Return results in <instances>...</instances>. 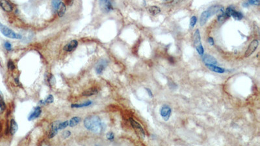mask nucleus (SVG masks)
<instances>
[{"label":"nucleus","mask_w":260,"mask_h":146,"mask_svg":"<svg viewBox=\"0 0 260 146\" xmlns=\"http://www.w3.org/2000/svg\"><path fill=\"white\" fill-rule=\"evenodd\" d=\"M84 125L88 131L94 133H100L104 129V125L97 116H89L84 120Z\"/></svg>","instance_id":"f257e3e1"},{"label":"nucleus","mask_w":260,"mask_h":146,"mask_svg":"<svg viewBox=\"0 0 260 146\" xmlns=\"http://www.w3.org/2000/svg\"><path fill=\"white\" fill-rule=\"evenodd\" d=\"M221 7V6L220 5H215L211 6V7H210L208 9H207L206 10L204 11L203 13L201 14V16L200 18V26H204L210 17H211L212 16H213L215 14H217L218 10H219Z\"/></svg>","instance_id":"f03ea898"},{"label":"nucleus","mask_w":260,"mask_h":146,"mask_svg":"<svg viewBox=\"0 0 260 146\" xmlns=\"http://www.w3.org/2000/svg\"><path fill=\"white\" fill-rule=\"evenodd\" d=\"M0 31L2 32V33L4 35V36L11 39H22V35L16 33L10 28L2 24L1 22H0Z\"/></svg>","instance_id":"7ed1b4c3"},{"label":"nucleus","mask_w":260,"mask_h":146,"mask_svg":"<svg viewBox=\"0 0 260 146\" xmlns=\"http://www.w3.org/2000/svg\"><path fill=\"white\" fill-rule=\"evenodd\" d=\"M193 41H194V45L195 49H197V52L200 55H203L204 53V49L203 48V45L201 43V38H200V33L199 31V29H197L195 31L193 37Z\"/></svg>","instance_id":"20e7f679"},{"label":"nucleus","mask_w":260,"mask_h":146,"mask_svg":"<svg viewBox=\"0 0 260 146\" xmlns=\"http://www.w3.org/2000/svg\"><path fill=\"white\" fill-rule=\"evenodd\" d=\"M130 123H131L132 126L133 127V129L135 130L136 134H137L139 136H140V138H144L145 136V132L144 131L143 129V127L140 125V124L137 121H136L135 120H134L132 118H130L129 119Z\"/></svg>","instance_id":"39448f33"},{"label":"nucleus","mask_w":260,"mask_h":146,"mask_svg":"<svg viewBox=\"0 0 260 146\" xmlns=\"http://www.w3.org/2000/svg\"><path fill=\"white\" fill-rule=\"evenodd\" d=\"M100 7L105 13H108L113 10V4L111 0H99Z\"/></svg>","instance_id":"423d86ee"},{"label":"nucleus","mask_w":260,"mask_h":146,"mask_svg":"<svg viewBox=\"0 0 260 146\" xmlns=\"http://www.w3.org/2000/svg\"><path fill=\"white\" fill-rule=\"evenodd\" d=\"M258 45H259V41L258 40H254L250 44L249 47H248V49H246L245 52V57H249L250 55H252L254 53V52L257 49Z\"/></svg>","instance_id":"0eeeda50"},{"label":"nucleus","mask_w":260,"mask_h":146,"mask_svg":"<svg viewBox=\"0 0 260 146\" xmlns=\"http://www.w3.org/2000/svg\"><path fill=\"white\" fill-rule=\"evenodd\" d=\"M160 115L163 117V118L165 120H169L171 115V109L168 105H164L160 109Z\"/></svg>","instance_id":"6e6552de"},{"label":"nucleus","mask_w":260,"mask_h":146,"mask_svg":"<svg viewBox=\"0 0 260 146\" xmlns=\"http://www.w3.org/2000/svg\"><path fill=\"white\" fill-rule=\"evenodd\" d=\"M60 123L61 122L59 121H55L54 122H53L52 124H51L50 131V133H49V138H54L57 134L58 131H59V126Z\"/></svg>","instance_id":"1a4fd4ad"},{"label":"nucleus","mask_w":260,"mask_h":146,"mask_svg":"<svg viewBox=\"0 0 260 146\" xmlns=\"http://www.w3.org/2000/svg\"><path fill=\"white\" fill-rule=\"evenodd\" d=\"M78 45V41L75 40H73L72 41H70L69 43H68L64 47V50L68 52H72L77 48Z\"/></svg>","instance_id":"9d476101"},{"label":"nucleus","mask_w":260,"mask_h":146,"mask_svg":"<svg viewBox=\"0 0 260 146\" xmlns=\"http://www.w3.org/2000/svg\"><path fill=\"white\" fill-rule=\"evenodd\" d=\"M0 6L6 12H10L13 10V5L9 0H0Z\"/></svg>","instance_id":"9b49d317"},{"label":"nucleus","mask_w":260,"mask_h":146,"mask_svg":"<svg viewBox=\"0 0 260 146\" xmlns=\"http://www.w3.org/2000/svg\"><path fill=\"white\" fill-rule=\"evenodd\" d=\"M202 61L205 63V64H214V65H216L217 64V61L215 59V58L208 54L202 56Z\"/></svg>","instance_id":"f8f14e48"},{"label":"nucleus","mask_w":260,"mask_h":146,"mask_svg":"<svg viewBox=\"0 0 260 146\" xmlns=\"http://www.w3.org/2000/svg\"><path fill=\"white\" fill-rule=\"evenodd\" d=\"M205 66L208 67V68L210 69L211 71L217 73H223L225 72V69L224 68L217 66L216 65H214V64H205Z\"/></svg>","instance_id":"ddd939ff"},{"label":"nucleus","mask_w":260,"mask_h":146,"mask_svg":"<svg viewBox=\"0 0 260 146\" xmlns=\"http://www.w3.org/2000/svg\"><path fill=\"white\" fill-rule=\"evenodd\" d=\"M41 114V109L39 107H37L35 109L34 111L33 112L31 113V114L29 115V118H28V120L29 121H31L33 120L36 119L40 116Z\"/></svg>","instance_id":"4468645a"},{"label":"nucleus","mask_w":260,"mask_h":146,"mask_svg":"<svg viewBox=\"0 0 260 146\" xmlns=\"http://www.w3.org/2000/svg\"><path fill=\"white\" fill-rule=\"evenodd\" d=\"M230 16H232L236 20H241L243 18V14H242L241 12L235 10L234 7H233L231 11H230Z\"/></svg>","instance_id":"2eb2a0df"},{"label":"nucleus","mask_w":260,"mask_h":146,"mask_svg":"<svg viewBox=\"0 0 260 146\" xmlns=\"http://www.w3.org/2000/svg\"><path fill=\"white\" fill-rule=\"evenodd\" d=\"M217 14L218 22L222 23L226 20V18L225 16V10H224V7H222V6L221 7L219 10H218V12L217 13Z\"/></svg>","instance_id":"dca6fc26"},{"label":"nucleus","mask_w":260,"mask_h":146,"mask_svg":"<svg viewBox=\"0 0 260 146\" xmlns=\"http://www.w3.org/2000/svg\"><path fill=\"white\" fill-rule=\"evenodd\" d=\"M107 64H108V62L105 60H102L101 62H100L96 67V73L98 74H101L103 72L104 69L105 68L106 66H107Z\"/></svg>","instance_id":"f3484780"},{"label":"nucleus","mask_w":260,"mask_h":146,"mask_svg":"<svg viewBox=\"0 0 260 146\" xmlns=\"http://www.w3.org/2000/svg\"><path fill=\"white\" fill-rule=\"evenodd\" d=\"M98 93V90L97 88H90L88 90H86L83 92L82 95L83 96H91L93 95H96Z\"/></svg>","instance_id":"a211bd4d"},{"label":"nucleus","mask_w":260,"mask_h":146,"mask_svg":"<svg viewBox=\"0 0 260 146\" xmlns=\"http://www.w3.org/2000/svg\"><path fill=\"white\" fill-rule=\"evenodd\" d=\"M57 14L59 17H63L65 13H66V5L63 2H61L57 8Z\"/></svg>","instance_id":"6ab92c4d"},{"label":"nucleus","mask_w":260,"mask_h":146,"mask_svg":"<svg viewBox=\"0 0 260 146\" xmlns=\"http://www.w3.org/2000/svg\"><path fill=\"white\" fill-rule=\"evenodd\" d=\"M18 131V124L15 121L14 119H12L10 121V132L12 135H14V134L16 132Z\"/></svg>","instance_id":"aec40b11"},{"label":"nucleus","mask_w":260,"mask_h":146,"mask_svg":"<svg viewBox=\"0 0 260 146\" xmlns=\"http://www.w3.org/2000/svg\"><path fill=\"white\" fill-rule=\"evenodd\" d=\"M148 11H149V13H151L152 14L156 15L159 13H160L161 9L159 7H157V6H152V7H150L148 8Z\"/></svg>","instance_id":"412c9836"},{"label":"nucleus","mask_w":260,"mask_h":146,"mask_svg":"<svg viewBox=\"0 0 260 146\" xmlns=\"http://www.w3.org/2000/svg\"><path fill=\"white\" fill-rule=\"evenodd\" d=\"M80 121H81V118H79V117H74V118H72L70 120L69 126L75 127V125H78Z\"/></svg>","instance_id":"4be33fe9"},{"label":"nucleus","mask_w":260,"mask_h":146,"mask_svg":"<svg viewBox=\"0 0 260 146\" xmlns=\"http://www.w3.org/2000/svg\"><path fill=\"white\" fill-rule=\"evenodd\" d=\"M92 104L91 101H87L84 103H80V104H73L71 105V107L72 108H81V107H85L87 106H89Z\"/></svg>","instance_id":"5701e85b"},{"label":"nucleus","mask_w":260,"mask_h":146,"mask_svg":"<svg viewBox=\"0 0 260 146\" xmlns=\"http://www.w3.org/2000/svg\"><path fill=\"white\" fill-rule=\"evenodd\" d=\"M61 3V0H51V6L54 10L56 11L59 5Z\"/></svg>","instance_id":"b1692460"},{"label":"nucleus","mask_w":260,"mask_h":146,"mask_svg":"<svg viewBox=\"0 0 260 146\" xmlns=\"http://www.w3.org/2000/svg\"><path fill=\"white\" fill-rule=\"evenodd\" d=\"M54 96H53L52 95H49L46 99V100L40 101V103H43V104H45V103H48L49 104V103H51L54 102Z\"/></svg>","instance_id":"393cba45"},{"label":"nucleus","mask_w":260,"mask_h":146,"mask_svg":"<svg viewBox=\"0 0 260 146\" xmlns=\"http://www.w3.org/2000/svg\"><path fill=\"white\" fill-rule=\"evenodd\" d=\"M5 108H6L5 103L3 101L2 97L1 96V95H0V112H2L5 109Z\"/></svg>","instance_id":"a878e982"},{"label":"nucleus","mask_w":260,"mask_h":146,"mask_svg":"<svg viewBox=\"0 0 260 146\" xmlns=\"http://www.w3.org/2000/svg\"><path fill=\"white\" fill-rule=\"evenodd\" d=\"M197 22V17L195 16H192L191 20H190V27H191V28H193L194 27V26L196 25Z\"/></svg>","instance_id":"bb28decb"},{"label":"nucleus","mask_w":260,"mask_h":146,"mask_svg":"<svg viewBox=\"0 0 260 146\" xmlns=\"http://www.w3.org/2000/svg\"><path fill=\"white\" fill-rule=\"evenodd\" d=\"M68 125H69L68 121H64L63 123H60L59 126V130L63 129V128L67 127Z\"/></svg>","instance_id":"cd10ccee"},{"label":"nucleus","mask_w":260,"mask_h":146,"mask_svg":"<svg viewBox=\"0 0 260 146\" xmlns=\"http://www.w3.org/2000/svg\"><path fill=\"white\" fill-rule=\"evenodd\" d=\"M249 5H259V0H248L247 2Z\"/></svg>","instance_id":"c85d7f7f"},{"label":"nucleus","mask_w":260,"mask_h":146,"mask_svg":"<svg viewBox=\"0 0 260 146\" xmlns=\"http://www.w3.org/2000/svg\"><path fill=\"white\" fill-rule=\"evenodd\" d=\"M7 66H8V68H9L10 70H14V69H15V65H14V62H13V61H9L8 62Z\"/></svg>","instance_id":"c756f323"},{"label":"nucleus","mask_w":260,"mask_h":146,"mask_svg":"<svg viewBox=\"0 0 260 146\" xmlns=\"http://www.w3.org/2000/svg\"><path fill=\"white\" fill-rule=\"evenodd\" d=\"M4 46H5V49H7V51H10V50L12 49V45H11L10 43V42H5V44H4Z\"/></svg>","instance_id":"7c9ffc66"},{"label":"nucleus","mask_w":260,"mask_h":146,"mask_svg":"<svg viewBox=\"0 0 260 146\" xmlns=\"http://www.w3.org/2000/svg\"><path fill=\"white\" fill-rule=\"evenodd\" d=\"M70 135H71V132H70V131H64V132L62 134V136H63V137L64 138H68Z\"/></svg>","instance_id":"2f4dec72"},{"label":"nucleus","mask_w":260,"mask_h":146,"mask_svg":"<svg viewBox=\"0 0 260 146\" xmlns=\"http://www.w3.org/2000/svg\"><path fill=\"white\" fill-rule=\"evenodd\" d=\"M107 138H108V140H111V141H112V140H113V139H114V138H115L114 134H113V132H109V133L107 134Z\"/></svg>","instance_id":"473e14b6"},{"label":"nucleus","mask_w":260,"mask_h":146,"mask_svg":"<svg viewBox=\"0 0 260 146\" xmlns=\"http://www.w3.org/2000/svg\"><path fill=\"white\" fill-rule=\"evenodd\" d=\"M208 43H209L211 45H213L215 44L213 38L212 37H209V38H208Z\"/></svg>","instance_id":"72a5a7b5"},{"label":"nucleus","mask_w":260,"mask_h":146,"mask_svg":"<svg viewBox=\"0 0 260 146\" xmlns=\"http://www.w3.org/2000/svg\"><path fill=\"white\" fill-rule=\"evenodd\" d=\"M146 90L148 92V95L150 96V97H153V94H152V91H151V90L150 89H148V88H146Z\"/></svg>","instance_id":"f704fd0d"},{"label":"nucleus","mask_w":260,"mask_h":146,"mask_svg":"<svg viewBox=\"0 0 260 146\" xmlns=\"http://www.w3.org/2000/svg\"><path fill=\"white\" fill-rule=\"evenodd\" d=\"M2 128H3L2 124V122H0V133H1V132L2 131Z\"/></svg>","instance_id":"c9c22d12"},{"label":"nucleus","mask_w":260,"mask_h":146,"mask_svg":"<svg viewBox=\"0 0 260 146\" xmlns=\"http://www.w3.org/2000/svg\"><path fill=\"white\" fill-rule=\"evenodd\" d=\"M15 81H16V83L18 84V85H20V81H18V79L17 78L16 79H15Z\"/></svg>","instance_id":"e433bc0d"}]
</instances>
